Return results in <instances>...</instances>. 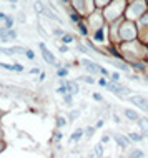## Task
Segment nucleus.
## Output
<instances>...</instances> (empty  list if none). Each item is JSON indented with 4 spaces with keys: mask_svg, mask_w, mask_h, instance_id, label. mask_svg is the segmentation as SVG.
Instances as JSON below:
<instances>
[{
    "mask_svg": "<svg viewBox=\"0 0 148 158\" xmlns=\"http://www.w3.org/2000/svg\"><path fill=\"white\" fill-rule=\"evenodd\" d=\"M33 7H35V10H37V12H40V13H43V5H42L40 2H37V4H35Z\"/></svg>",
    "mask_w": 148,
    "mask_h": 158,
    "instance_id": "obj_21",
    "label": "nucleus"
},
{
    "mask_svg": "<svg viewBox=\"0 0 148 158\" xmlns=\"http://www.w3.org/2000/svg\"><path fill=\"white\" fill-rule=\"evenodd\" d=\"M125 117H127L128 120H132V122H138V120L142 118L137 112H135V110H130V108H127V110H125Z\"/></svg>",
    "mask_w": 148,
    "mask_h": 158,
    "instance_id": "obj_7",
    "label": "nucleus"
},
{
    "mask_svg": "<svg viewBox=\"0 0 148 158\" xmlns=\"http://www.w3.org/2000/svg\"><path fill=\"white\" fill-rule=\"evenodd\" d=\"M107 90H110V92L112 93H115V95H117V97H120V95H122V93H130V90H128V88H125V87H122V85H120V83H117V82H112V83H108L107 87Z\"/></svg>",
    "mask_w": 148,
    "mask_h": 158,
    "instance_id": "obj_1",
    "label": "nucleus"
},
{
    "mask_svg": "<svg viewBox=\"0 0 148 158\" xmlns=\"http://www.w3.org/2000/svg\"><path fill=\"white\" fill-rule=\"evenodd\" d=\"M113 138H115V142H117L122 148H127V147H128V138L122 137V135H115Z\"/></svg>",
    "mask_w": 148,
    "mask_h": 158,
    "instance_id": "obj_9",
    "label": "nucleus"
},
{
    "mask_svg": "<svg viewBox=\"0 0 148 158\" xmlns=\"http://www.w3.org/2000/svg\"><path fill=\"white\" fill-rule=\"evenodd\" d=\"M98 85H100V87H107L108 82L105 80V78H100V80H98Z\"/></svg>",
    "mask_w": 148,
    "mask_h": 158,
    "instance_id": "obj_24",
    "label": "nucleus"
},
{
    "mask_svg": "<svg viewBox=\"0 0 148 158\" xmlns=\"http://www.w3.org/2000/svg\"><path fill=\"white\" fill-rule=\"evenodd\" d=\"M100 73H102V75H105V77L110 75V73H108V70H107V68H103V67H100Z\"/></svg>",
    "mask_w": 148,
    "mask_h": 158,
    "instance_id": "obj_29",
    "label": "nucleus"
},
{
    "mask_svg": "<svg viewBox=\"0 0 148 158\" xmlns=\"http://www.w3.org/2000/svg\"><path fill=\"white\" fill-rule=\"evenodd\" d=\"M115 65H117V68H120V70L125 72V73H128V72H130V70H128V67L125 65V63H122V62H115Z\"/></svg>",
    "mask_w": 148,
    "mask_h": 158,
    "instance_id": "obj_17",
    "label": "nucleus"
},
{
    "mask_svg": "<svg viewBox=\"0 0 148 158\" xmlns=\"http://www.w3.org/2000/svg\"><path fill=\"white\" fill-rule=\"evenodd\" d=\"M97 42H103V28H98L97 32H95V37H93Z\"/></svg>",
    "mask_w": 148,
    "mask_h": 158,
    "instance_id": "obj_15",
    "label": "nucleus"
},
{
    "mask_svg": "<svg viewBox=\"0 0 148 158\" xmlns=\"http://www.w3.org/2000/svg\"><path fill=\"white\" fill-rule=\"evenodd\" d=\"M112 78H113V82H120V75H118L117 72H115V73H112Z\"/></svg>",
    "mask_w": 148,
    "mask_h": 158,
    "instance_id": "obj_25",
    "label": "nucleus"
},
{
    "mask_svg": "<svg viewBox=\"0 0 148 158\" xmlns=\"http://www.w3.org/2000/svg\"><path fill=\"white\" fill-rule=\"evenodd\" d=\"M25 48H22V47H12V48H4V47H0V53H5V55H13V53H25Z\"/></svg>",
    "mask_w": 148,
    "mask_h": 158,
    "instance_id": "obj_5",
    "label": "nucleus"
},
{
    "mask_svg": "<svg viewBox=\"0 0 148 158\" xmlns=\"http://www.w3.org/2000/svg\"><path fill=\"white\" fill-rule=\"evenodd\" d=\"M130 102L135 103V105H137V107H140L142 110L148 112V100H147V98L140 97V95H135V97H130Z\"/></svg>",
    "mask_w": 148,
    "mask_h": 158,
    "instance_id": "obj_2",
    "label": "nucleus"
},
{
    "mask_svg": "<svg viewBox=\"0 0 148 158\" xmlns=\"http://www.w3.org/2000/svg\"><path fill=\"white\" fill-rule=\"evenodd\" d=\"M0 150H2V143H0Z\"/></svg>",
    "mask_w": 148,
    "mask_h": 158,
    "instance_id": "obj_34",
    "label": "nucleus"
},
{
    "mask_svg": "<svg viewBox=\"0 0 148 158\" xmlns=\"http://www.w3.org/2000/svg\"><path fill=\"white\" fill-rule=\"evenodd\" d=\"M93 98H95L97 102H102V100H103V97L100 95V93H93Z\"/></svg>",
    "mask_w": 148,
    "mask_h": 158,
    "instance_id": "obj_27",
    "label": "nucleus"
},
{
    "mask_svg": "<svg viewBox=\"0 0 148 158\" xmlns=\"http://www.w3.org/2000/svg\"><path fill=\"white\" fill-rule=\"evenodd\" d=\"M17 33L15 32H12L10 28H7V30H2L0 28V42H8L10 38H15Z\"/></svg>",
    "mask_w": 148,
    "mask_h": 158,
    "instance_id": "obj_6",
    "label": "nucleus"
},
{
    "mask_svg": "<svg viewBox=\"0 0 148 158\" xmlns=\"http://www.w3.org/2000/svg\"><path fill=\"white\" fill-rule=\"evenodd\" d=\"M82 65H85V68H87L90 73H98V72H100V65H98V63H95V62H92V60L83 58V60H82Z\"/></svg>",
    "mask_w": 148,
    "mask_h": 158,
    "instance_id": "obj_4",
    "label": "nucleus"
},
{
    "mask_svg": "<svg viewBox=\"0 0 148 158\" xmlns=\"http://www.w3.org/2000/svg\"><path fill=\"white\" fill-rule=\"evenodd\" d=\"M12 2H17V0H12Z\"/></svg>",
    "mask_w": 148,
    "mask_h": 158,
    "instance_id": "obj_35",
    "label": "nucleus"
},
{
    "mask_svg": "<svg viewBox=\"0 0 148 158\" xmlns=\"http://www.w3.org/2000/svg\"><path fill=\"white\" fill-rule=\"evenodd\" d=\"M137 123L140 125V128L143 130V135H148V118H140Z\"/></svg>",
    "mask_w": 148,
    "mask_h": 158,
    "instance_id": "obj_10",
    "label": "nucleus"
},
{
    "mask_svg": "<svg viewBox=\"0 0 148 158\" xmlns=\"http://www.w3.org/2000/svg\"><path fill=\"white\" fill-rule=\"evenodd\" d=\"M65 85H67V88H68V93H72V95H75V93L78 92V85H77V83H73V82H67Z\"/></svg>",
    "mask_w": 148,
    "mask_h": 158,
    "instance_id": "obj_11",
    "label": "nucleus"
},
{
    "mask_svg": "<svg viewBox=\"0 0 148 158\" xmlns=\"http://www.w3.org/2000/svg\"><path fill=\"white\" fill-rule=\"evenodd\" d=\"M83 133H85V132H83L82 128H78V130H75V132H73V135L70 137V140H72V142H75V140H80V138L83 137Z\"/></svg>",
    "mask_w": 148,
    "mask_h": 158,
    "instance_id": "obj_12",
    "label": "nucleus"
},
{
    "mask_svg": "<svg viewBox=\"0 0 148 158\" xmlns=\"http://www.w3.org/2000/svg\"><path fill=\"white\" fill-rule=\"evenodd\" d=\"M67 73H68V72H67L65 68H58V75H60V77H65Z\"/></svg>",
    "mask_w": 148,
    "mask_h": 158,
    "instance_id": "obj_28",
    "label": "nucleus"
},
{
    "mask_svg": "<svg viewBox=\"0 0 148 158\" xmlns=\"http://www.w3.org/2000/svg\"><path fill=\"white\" fill-rule=\"evenodd\" d=\"M145 82H147V83H148V77H147V80H145Z\"/></svg>",
    "mask_w": 148,
    "mask_h": 158,
    "instance_id": "obj_33",
    "label": "nucleus"
},
{
    "mask_svg": "<svg viewBox=\"0 0 148 158\" xmlns=\"http://www.w3.org/2000/svg\"><path fill=\"white\" fill-rule=\"evenodd\" d=\"M78 30H80V33H82V35H87V28H85V25H83V23H80V22H78Z\"/></svg>",
    "mask_w": 148,
    "mask_h": 158,
    "instance_id": "obj_20",
    "label": "nucleus"
},
{
    "mask_svg": "<svg viewBox=\"0 0 148 158\" xmlns=\"http://www.w3.org/2000/svg\"><path fill=\"white\" fill-rule=\"evenodd\" d=\"M62 42H63V43H72V42H73V35H70V33L62 35Z\"/></svg>",
    "mask_w": 148,
    "mask_h": 158,
    "instance_id": "obj_16",
    "label": "nucleus"
},
{
    "mask_svg": "<svg viewBox=\"0 0 148 158\" xmlns=\"http://www.w3.org/2000/svg\"><path fill=\"white\" fill-rule=\"evenodd\" d=\"M57 123H58V127H63V125H65V118H62V117H60Z\"/></svg>",
    "mask_w": 148,
    "mask_h": 158,
    "instance_id": "obj_31",
    "label": "nucleus"
},
{
    "mask_svg": "<svg viewBox=\"0 0 148 158\" xmlns=\"http://www.w3.org/2000/svg\"><path fill=\"white\" fill-rule=\"evenodd\" d=\"M40 50H42V55H43V58H45L47 63H50V65H55V63H57L55 57L52 55L50 52H48V48L45 47V43H40Z\"/></svg>",
    "mask_w": 148,
    "mask_h": 158,
    "instance_id": "obj_3",
    "label": "nucleus"
},
{
    "mask_svg": "<svg viewBox=\"0 0 148 158\" xmlns=\"http://www.w3.org/2000/svg\"><path fill=\"white\" fill-rule=\"evenodd\" d=\"M93 133H95V128H93V127H88V128H87V130H85V135H87V137H88V138L92 137Z\"/></svg>",
    "mask_w": 148,
    "mask_h": 158,
    "instance_id": "obj_19",
    "label": "nucleus"
},
{
    "mask_svg": "<svg viewBox=\"0 0 148 158\" xmlns=\"http://www.w3.org/2000/svg\"><path fill=\"white\" fill-rule=\"evenodd\" d=\"M110 142V137H108V135H103L102 137V143H108Z\"/></svg>",
    "mask_w": 148,
    "mask_h": 158,
    "instance_id": "obj_30",
    "label": "nucleus"
},
{
    "mask_svg": "<svg viewBox=\"0 0 148 158\" xmlns=\"http://www.w3.org/2000/svg\"><path fill=\"white\" fill-rule=\"evenodd\" d=\"M0 67H2V68H5V70L23 72V67H22V65H18V63H17V65H8V63H2V62H0Z\"/></svg>",
    "mask_w": 148,
    "mask_h": 158,
    "instance_id": "obj_8",
    "label": "nucleus"
},
{
    "mask_svg": "<svg viewBox=\"0 0 148 158\" xmlns=\"http://www.w3.org/2000/svg\"><path fill=\"white\" fill-rule=\"evenodd\" d=\"M95 155H97V157H103V143L95 145Z\"/></svg>",
    "mask_w": 148,
    "mask_h": 158,
    "instance_id": "obj_14",
    "label": "nucleus"
},
{
    "mask_svg": "<svg viewBox=\"0 0 148 158\" xmlns=\"http://www.w3.org/2000/svg\"><path fill=\"white\" fill-rule=\"evenodd\" d=\"M25 55L28 57L30 60H32V58H35V53H33V52H32V50H27V52H25Z\"/></svg>",
    "mask_w": 148,
    "mask_h": 158,
    "instance_id": "obj_26",
    "label": "nucleus"
},
{
    "mask_svg": "<svg viewBox=\"0 0 148 158\" xmlns=\"http://www.w3.org/2000/svg\"><path fill=\"white\" fill-rule=\"evenodd\" d=\"M113 122H115V123H120V117H118L117 113H113Z\"/></svg>",
    "mask_w": 148,
    "mask_h": 158,
    "instance_id": "obj_32",
    "label": "nucleus"
},
{
    "mask_svg": "<svg viewBox=\"0 0 148 158\" xmlns=\"http://www.w3.org/2000/svg\"><path fill=\"white\" fill-rule=\"evenodd\" d=\"M82 80H85V82H87V83H90V85H92V83H95V80H93V77H83Z\"/></svg>",
    "mask_w": 148,
    "mask_h": 158,
    "instance_id": "obj_22",
    "label": "nucleus"
},
{
    "mask_svg": "<svg viewBox=\"0 0 148 158\" xmlns=\"http://www.w3.org/2000/svg\"><path fill=\"white\" fill-rule=\"evenodd\" d=\"M70 18H72L73 22H80V15H78V13H72Z\"/></svg>",
    "mask_w": 148,
    "mask_h": 158,
    "instance_id": "obj_23",
    "label": "nucleus"
},
{
    "mask_svg": "<svg viewBox=\"0 0 148 158\" xmlns=\"http://www.w3.org/2000/svg\"><path fill=\"white\" fill-rule=\"evenodd\" d=\"M107 158H110V157H107Z\"/></svg>",
    "mask_w": 148,
    "mask_h": 158,
    "instance_id": "obj_36",
    "label": "nucleus"
},
{
    "mask_svg": "<svg viewBox=\"0 0 148 158\" xmlns=\"http://www.w3.org/2000/svg\"><path fill=\"white\" fill-rule=\"evenodd\" d=\"M130 158H143V152H140V150H135V152L130 155Z\"/></svg>",
    "mask_w": 148,
    "mask_h": 158,
    "instance_id": "obj_18",
    "label": "nucleus"
},
{
    "mask_svg": "<svg viewBox=\"0 0 148 158\" xmlns=\"http://www.w3.org/2000/svg\"><path fill=\"white\" fill-rule=\"evenodd\" d=\"M143 137H145V135H140V133H130V135H128V138H130L132 142H142Z\"/></svg>",
    "mask_w": 148,
    "mask_h": 158,
    "instance_id": "obj_13",
    "label": "nucleus"
}]
</instances>
